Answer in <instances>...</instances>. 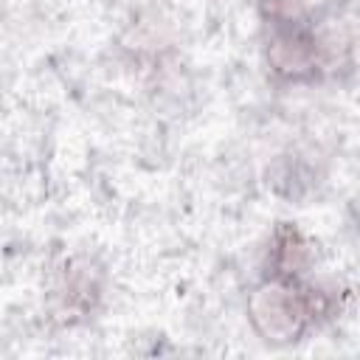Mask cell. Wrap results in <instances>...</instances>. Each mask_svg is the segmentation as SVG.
I'll return each mask as SVG.
<instances>
[{"instance_id":"3","label":"cell","mask_w":360,"mask_h":360,"mask_svg":"<svg viewBox=\"0 0 360 360\" xmlns=\"http://www.w3.org/2000/svg\"><path fill=\"white\" fill-rule=\"evenodd\" d=\"M56 298H59V312L68 321L90 318L101 298H104V273L96 267L90 259H73L68 262L59 284H56Z\"/></svg>"},{"instance_id":"4","label":"cell","mask_w":360,"mask_h":360,"mask_svg":"<svg viewBox=\"0 0 360 360\" xmlns=\"http://www.w3.org/2000/svg\"><path fill=\"white\" fill-rule=\"evenodd\" d=\"M315 264L312 242L295 222H278L262 253V276H309Z\"/></svg>"},{"instance_id":"2","label":"cell","mask_w":360,"mask_h":360,"mask_svg":"<svg viewBox=\"0 0 360 360\" xmlns=\"http://www.w3.org/2000/svg\"><path fill=\"white\" fill-rule=\"evenodd\" d=\"M262 59L273 82L307 87L332 73L335 48L309 0H256Z\"/></svg>"},{"instance_id":"1","label":"cell","mask_w":360,"mask_h":360,"mask_svg":"<svg viewBox=\"0 0 360 360\" xmlns=\"http://www.w3.org/2000/svg\"><path fill=\"white\" fill-rule=\"evenodd\" d=\"M349 301L338 284H321L309 276H259L245 301L250 332L276 349L295 346L315 329L335 321Z\"/></svg>"}]
</instances>
